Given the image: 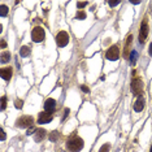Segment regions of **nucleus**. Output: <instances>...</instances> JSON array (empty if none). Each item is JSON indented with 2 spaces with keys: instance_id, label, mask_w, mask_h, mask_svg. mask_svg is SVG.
Here are the masks:
<instances>
[{
  "instance_id": "obj_1",
  "label": "nucleus",
  "mask_w": 152,
  "mask_h": 152,
  "mask_svg": "<svg viewBox=\"0 0 152 152\" xmlns=\"http://www.w3.org/2000/svg\"><path fill=\"white\" fill-rule=\"evenodd\" d=\"M85 146V142L82 138L77 137V135H73V137H70L67 142V150L69 152H79Z\"/></svg>"
},
{
  "instance_id": "obj_2",
  "label": "nucleus",
  "mask_w": 152,
  "mask_h": 152,
  "mask_svg": "<svg viewBox=\"0 0 152 152\" xmlns=\"http://www.w3.org/2000/svg\"><path fill=\"white\" fill-rule=\"evenodd\" d=\"M46 38V33H44V29L41 28V26H37V28L33 29L31 31V39L34 41L35 43H41L44 41Z\"/></svg>"
},
{
  "instance_id": "obj_3",
  "label": "nucleus",
  "mask_w": 152,
  "mask_h": 152,
  "mask_svg": "<svg viewBox=\"0 0 152 152\" xmlns=\"http://www.w3.org/2000/svg\"><path fill=\"white\" fill-rule=\"evenodd\" d=\"M131 92H133V95L135 96H139L142 95V91H143V82H142L140 78H134L133 82H131Z\"/></svg>"
},
{
  "instance_id": "obj_4",
  "label": "nucleus",
  "mask_w": 152,
  "mask_h": 152,
  "mask_svg": "<svg viewBox=\"0 0 152 152\" xmlns=\"http://www.w3.org/2000/svg\"><path fill=\"white\" fill-rule=\"evenodd\" d=\"M33 124H34V118L31 116H22L16 121V126L17 127H30L33 126Z\"/></svg>"
},
{
  "instance_id": "obj_5",
  "label": "nucleus",
  "mask_w": 152,
  "mask_h": 152,
  "mask_svg": "<svg viewBox=\"0 0 152 152\" xmlns=\"http://www.w3.org/2000/svg\"><path fill=\"white\" fill-rule=\"evenodd\" d=\"M148 37V22H147V18H144L140 24V29H139V43L143 44L144 41L147 39Z\"/></svg>"
},
{
  "instance_id": "obj_6",
  "label": "nucleus",
  "mask_w": 152,
  "mask_h": 152,
  "mask_svg": "<svg viewBox=\"0 0 152 152\" xmlns=\"http://www.w3.org/2000/svg\"><path fill=\"white\" fill-rule=\"evenodd\" d=\"M105 57L111 61H116L118 57H120V48L117 46H112V47L108 48V51L105 52Z\"/></svg>"
},
{
  "instance_id": "obj_7",
  "label": "nucleus",
  "mask_w": 152,
  "mask_h": 152,
  "mask_svg": "<svg viewBox=\"0 0 152 152\" xmlns=\"http://www.w3.org/2000/svg\"><path fill=\"white\" fill-rule=\"evenodd\" d=\"M56 43H57L59 47H65L69 43V35L67 31H60L56 35Z\"/></svg>"
},
{
  "instance_id": "obj_8",
  "label": "nucleus",
  "mask_w": 152,
  "mask_h": 152,
  "mask_svg": "<svg viewBox=\"0 0 152 152\" xmlns=\"http://www.w3.org/2000/svg\"><path fill=\"white\" fill-rule=\"evenodd\" d=\"M54 120V116L48 112H41L38 114V124H48Z\"/></svg>"
},
{
  "instance_id": "obj_9",
  "label": "nucleus",
  "mask_w": 152,
  "mask_h": 152,
  "mask_svg": "<svg viewBox=\"0 0 152 152\" xmlns=\"http://www.w3.org/2000/svg\"><path fill=\"white\" fill-rule=\"evenodd\" d=\"M55 109H56V100L55 99L48 98L47 100H46V103H44V111L52 114L55 112Z\"/></svg>"
},
{
  "instance_id": "obj_10",
  "label": "nucleus",
  "mask_w": 152,
  "mask_h": 152,
  "mask_svg": "<svg viewBox=\"0 0 152 152\" xmlns=\"http://www.w3.org/2000/svg\"><path fill=\"white\" fill-rule=\"evenodd\" d=\"M143 109H144V98H143V95H139L138 99L135 100V103H134V111L135 112H142Z\"/></svg>"
},
{
  "instance_id": "obj_11",
  "label": "nucleus",
  "mask_w": 152,
  "mask_h": 152,
  "mask_svg": "<svg viewBox=\"0 0 152 152\" xmlns=\"http://www.w3.org/2000/svg\"><path fill=\"white\" fill-rule=\"evenodd\" d=\"M0 75H1V78L4 79V81H9V79L12 78V75H13V69L11 67L3 68L1 72H0Z\"/></svg>"
},
{
  "instance_id": "obj_12",
  "label": "nucleus",
  "mask_w": 152,
  "mask_h": 152,
  "mask_svg": "<svg viewBox=\"0 0 152 152\" xmlns=\"http://www.w3.org/2000/svg\"><path fill=\"white\" fill-rule=\"evenodd\" d=\"M131 42H133V37L131 35H129L127 37V39H126V44H125V48H124V57H129L130 56V54H131Z\"/></svg>"
},
{
  "instance_id": "obj_13",
  "label": "nucleus",
  "mask_w": 152,
  "mask_h": 152,
  "mask_svg": "<svg viewBox=\"0 0 152 152\" xmlns=\"http://www.w3.org/2000/svg\"><path fill=\"white\" fill-rule=\"evenodd\" d=\"M44 137H46V130H44V129H37V131H35V134H34L35 142L43 140V139H44Z\"/></svg>"
},
{
  "instance_id": "obj_14",
  "label": "nucleus",
  "mask_w": 152,
  "mask_h": 152,
  "mask_svg": "<svg viewBox=\"0 0 152 152\" xmlns=\"http://www.w3.org/2000/svg\"><path fill=\"white\" fill-rule=\"evenodd\" d=\"M29 54H30V48H29L28 46H22L21 49H20V55H21L22 57H28Z\"/></svg>"
},
{
  "instance_id": "obj_15",
  "label": "nucleus",
  "mask_w": 152,
  "mask_h": 152,
  "mask_svg": "<svg viewBox=\"0 0 152 152\" xmlns=\"http://www.w3.org/2000/svg\"><path fill=\"white\" fill-rule=\"evenodd\" d=\"M129 59H130V64L133 65H135V62H137V59H138V54H137V51H131V54H130V56H129Z\"/></svg>"
},
{
  "instance_id": "obj_16",
  "label": "nucleus",
  "mask_w": 152,
  "mask_h": 152,
  "mask_svg": "<svg viewBox=\"0 0 152 152\" xmlns=\"http://www.w3.org/2000/svg\"><path fill=\"white\" fill-rule=\"evenodd\" d=\"M48 138H49V140L51 142H57L59 140V138H60V134H59V131H52L51 134L48 135Z\"/></svg>"
},
{
  "instance_id": "obj_17",
  "label": "nucleus",
  "mask_w": 152,
  "mask_h": 152,
  "mask_svg": "<svg viewBox=\"0 0 152 152\" xmlns=\"http://www.w3.org/2000/svg\"><path fill=\"white\" fill-rule=\"evenodd\" d=\"M0 60H1L3 64L8 62L9 60H11V54H9V52H3V54H1V57H0Z\"/></svg>"
},
{
  "instance_id": "obj_18",
  "label": "nucleus",
  "mask_w": 152,
  "mask_h": 152,
  "mask_svg": "<svg viewBox=\"0 0 152 152\" xmlns=\"http://www.w3.org/2000/svg\"><path fill=\"white\" fill-rule=\"evenodd\" d=\"M8 7L7 5H4V4H1V7H0V16H1V17H5L7 14H8Z\"/></svg>"
},
{
  "instance_id": "obj_19",
  "label": "nucleus",
  "mask_w": 152,
  "mask_h": 152,
  "mask_svg": "<svg viewBox=\"0 0 152 152\" xmlns=\"http://www.w3.org/2000/svg\"><path fill=\"white\" fill-rule=\"evenodd\" d=\"M75 18L77 20H85L86 18V12L82 9V11H78L77 14H75Z\"/></svg>"
},
{
  "instance_id": "obj_20",
  "label": "nucleus",
  "mask_w": 152,
  "mask_h": 152,
  "mask_svg": "<svg viewBox=\"0 0 152 152\" xmlns=\"http://www.w3.org/2000/svg\"><path fill=\"white\" fill-rule=\"evenodd\" d=\"M109 150H111V144L109 143H105V144H103V146L100 147L99 152H109Z\"/></svg>"
},
{
  "instance_id": "obj_21",
  "label": "nucleus",
  "mask_w": 152,
  "mask_h": 152,
  "mask_svg": "<svg viewBox=\"0 0 152 152\" xmlns=\"http://www.w3.org/2000/svg\"><path fill=\"white\" fill-rule=\"evenodd\" d=\"M14 107L17 108V109H21V108L24 107V101H22L21 99H16L14 100Z\"/></svg>"
},
{
  "instance_id": "obj_22",
  "label": "nucleus",
  "mask_w": 152,
  "mask_h": 152,
  "mask_svg": "<svg viewBox=\"0 0 152 152\" xmlns=\"http://www.w3.org/2000/svg\"><path fill=\"white\" fill-rule=\"evenodd\" d=\"M87 5V1H78L77 3V7H78V11H82V8Z\"/></svg>"
},
{
  "instance_id": "obj_23",
  "label": "nucleus",
  "mask_w": 152,
  "mask_h": 152,
  "mask_svg": "<svg viewBox=\"0 0 152 152\" xmlns=\"http://www.w3.org/2000/svg\"><path fill=\"white\" fill-rule=\"evenodd\" d=\"M7 107V96H1V109H5Z\"/></svg>"
},
{
  "instance_id": "obj_24",
  "label": "nucleus",
  "mask_w": 152,
  "mask_h": 152,
  "mask_svg": "<svg viewBox=\"0 0 152 152\" xmlns=\"http://www.w3.org/2000/svg\"><path fill=\"white\" fill-rule=\"evenodd\" d=\"M81 90H82V91H85L86 94H88V92H90V88H88L87 86H81Z\"/></svg>"
},
{
  "instance_id": "obj_25",
  "label": "nucleus",
  "mask_w": 152,
  "mask_h": 152,
  "mask_svg": "<svg viewBox=\"0 0 152 152\" xmlns=\"http://www.w3.org/2000/svg\"><path fill=\"white\" fill-rule=\"evenodd\" d=\"M35 131H37V129H34V127H30V129H29V130H28V133H26V134H28V135H31L33 133H35Z\"/></svg>"
},
{
  "instance_id": "obj_26",
  "label": "nucleus",
  "mask_w": 152,
  "mask_h": 152,
  "mask_svg": "<svg viewBox=\"0 0 152 152\" xmlns=\"http://www.w3.org/2000/svg\"><path fill=\"white\" fill-rule=\"evenodd\" d=\"M120 4V1H109V5L111 7H116V5H118Z\"/></svg>"
},
{
  "instance_id": "obj_27",
  "label": "nucleus",
  "mask_w": 152,
  "mask_h": 152,
  "mask_svg": "<svg viewBox=\"0 0 152 152\" xmlns=\"http://www.w3.org/2000/svg\"><path fill=\"white\" fill-rule=\"evenodd\" d=\"M0 133H1V140H4L5 139V131L1 129V130H0Z\"/></svg>"
},
{
  "instance_id": "obj_28",
  "label": "nucleus",
  "mask_w": 152,
  "mask_h": 152,
  "mask_svg": "<svg viewBox=\"0 0 152 152\" xmlns=\"http://www.w3.org/2000/svg\"><path fill=\"white\" fill-rule=\"evenodd\" d=\"M7 47V42L5 41H1V48H5Z\"/></svg>"
},
{
  "instance_id": "obj_29",
  "label": "nucleus",
  "mask_w": 152,
  "mask_h": 152,
  "mask_svg": "<svg viewBox=\"0 0 152 152\" xmlns=\"http://www.w3.org/2000/svg\"><path fill=\"white\" fill-rule=\"evenodd\" d=\"M148 54H150V56H152V43L150 44V49H148Z\"/></svg>"
},
{
  "instance_id": "obj_30",
  "label": "nucleus",
  "mask_w": 152,
  "mask_h": 152,
  "mask_svg": "<svg viewBox=\"0 0 152 152\" xmlns=\"http://www.w3.org/2000/svg\"><path fill=\"white\" fill-rule=\"evenodd\" d=\"M68 113H69V109L67 108V109H65V112H64V118H65V117H67V116H68Z\"/></svg>"
},
{
  "instance_id": "obj_31",
  "label": "nucleus",
  "mask_w": 152,
  "mask_h": 152,
  "mask_svg": "<svg viewBox=\"0 0 152 152\" xmlns=\"http://www.w3.org/2000/svg\"><path fill=\"white\" fill-rule=\"evenodd\" d=\"M150 152H152V147H151V150H150Z\"/></svg>"
}]
</instances>
